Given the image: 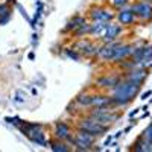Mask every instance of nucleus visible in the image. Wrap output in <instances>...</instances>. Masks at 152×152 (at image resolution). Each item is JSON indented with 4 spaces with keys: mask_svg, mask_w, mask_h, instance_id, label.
Masks as SVG:
<instances>
[{
    "mask_svg": "<svg viewBox=\"0 0 152 152\" xmlns=\"http://www.w3.org/2000/svg\"><path fill=\"white\" fill-rule=\"evenodd\" d=\"M148 75H149V70H148V69L134 67L132 70L125 72L123 78H125V79H128V81H131V82H134V84L143 85V82H145V81H146V78H148Z\"/></svg>",
    "mask_w": 152,
    "mask_h": 152,
    "instance_id": "4",
    "label": "nucleus"
},
{
    "mask_svg": "<svg viewBox=\"0 0 152 152\" xmlns=\"http://www.w3.org/2000/svg\"><path fill=\"white\" fill-rule=\"evenodd\" d=\"M116 17H117L119 24H122V26H129V24L135 23V14H134L132 9H131V5L119 9V12L116 14Z\"/></svg>",
    "mask_w": 152,
    "mask_h": 152,
    "instance_id": "8",
    "label": "nucleus"
},
{
    "mask_svg": "<svg viewBox=\"0 0 152 152\" xmlns=\"http://www.w3.org/2000/svg\"><path fill=\"white\" fill-rule=\"evenodd\" d=\"M90 43H91V41L88 40V38H79V41L75 43V47H73V49H75V50H81V52H82V50H84L88 44H90Z\"/></svg>",
    "mask_w": 152,
    "mask_h": 152,
    "instance_id": "16",
    "label": "nucleus"
},
{
    "mask_svg": "<svg viewBox=\"0 0 152 152\" xmlns=\"http://www.w3.org/2000/svg\"><path fill=\"white\" fill-rule=\"evenodd\" d=\"M140 87L138 84H134L128 79L122 78V81L111 90V102L114 105V108L117 107H126L129 105L132 100L137 97L138 91H140Z\"/></svg>",
    "mask_w": 152,
    "mask_h": 152,
    "instance_id": "1",
    "label": "nucleus"
},
{
    "mask_svg": "<svg viewBox=\"0 0 152 152\" xmlns=\"http://www.w3.org/2000/svg\"><path fill=\"white\" fill-rule=\"evenodd\" d=\"M37 8L38 9H43V3L41 2H37Z\"/></svg>",
    "mask_w": 152,
    "mask_h": 152,
    "instance_id": "28",
    "label": "nucleus"
},
{
    "mask_svg": "<svg viewBox=\"0 0 152 152\" xmlns=\"http://www.w3.org/2000/svg\"><path fill=\"white\" fill-rule=\"evenodd\" d=\"M138 111H140V108H137V110H132V111L129 113V117H134L135 114H138Z\"/></svg>",
    "mask_w": 152,
    "mask_h": 152,
    "instance_id": "26",
    "label": "nucleus"
},
{
    "mask_svg": "<svg viewBox=\"0 0 152 152\" xmlns=\"http://www.w3.org/2000/svg\"><path fill=\"white\" fill-rule=\"evenodd\" d=\"M9 2H11V3H15V0H9Z\"/></svg>",
    "mask_w": 152,
    "mask_h": 152,
    "instance_id": "31",
    "label": "nucleus"
},
{
    "mask_svg": "<svg viewBox=\"0 0 152 152\" xmlns=\"http://www.w3.org/2000/svg\"><path fill=\"white\" fill-rule=\"evenodd\" d=\"M90 18L93 21L99 20V21L110 23L114 18V12H111V11H108L105 8H100V6H91L90 8Z\"/></svg>",
    "mask_w": 152,
    "mask_h": 152,
    "instance_id": "6",
    "label": "nucleus"
},
{
    "mask_svg": "<svg viewBox=\"0 0 152 152\" xmlns=\"http://www.w3.org/2000/svg\"><path fill=\"white\" fill-rule=\"evenodd\" d=\"M76 104L81 107H91V100H93V94L91 93H81L76 96Z\"/></svg>",
    "mask_w": 152,
    "mask_h": 152,
    "instance_id": "14",
    "label": "nucleus"
},
{
    "mask_svg": "<svg viewBox=\"0 0 152 152\" xmlns=\"http://www.w3.org/2000/svg\"><path fill=\"white\" fill-rule=\"evenodd\" d=\"M49 148L52 149L53 152H69L70 151V145L64 140H55L49 143Z\"/></svg>",
    "mask_w": 152,
    "mask_h": 152,
    "instance_id": "13",
    "label": "nucleus"
},
{
    "mask_svg": "<svg viewBox=\"0 0 152 152\" xmlns=\"http://www.w3.org/2000/svg\"><path fill=\"white\" fill-rule=\"evenodd\" d=\"M90 32H91V24L90 23H85V24H82V26H79L75 32H72V35L79 40V38H84L87 35H90Z\"/></svg>",
    "mask_w": 152,
    "mask_h": 152,
    "instance_id": "15",
    "label": "nucleus"
},
{
    "mask_svg": "<svg viewBox=\"0 0 152 152\" xmlns=\"http://www.w3.org/2000/svg\"><path fill=\"white\" fill-rule=\"evenodd\" d=\"M122 134H123V131H119V132H117V134H116V135H114V138H119V137H120V135H122Z\"/></svg>",
    "mask_w": 152,
    "mask_h": 152,
    "instance_id": "30",
    "label": "nucleus"
},
{
    "mask_svg": "<svg viewBox=\"0 0 152 152\" xmlns=\"http://www.w3.org/2000/svg\"><path fill=\"white\" fill-rule=\"evenodd\" d=\"M11 20V15L9 17H3V18H0V26H5V24Z\"/></svg>",
    "mask_w": 152,
    "mask_h": 152,
    "instance_id": "24",
    "label": "nucleus"
},
{
    "mask_svg": "<svg viewBox=\"0 0 152 152\" xmlns=\"http://www.w3.org/2000/svg\"><path fill=\"white\" fill-rule=\"evenodd\" d=\"M140 135L143 137V140H146V142H151V143H152V122L146 126V129H145Z\"/></svg>",
    "mask_w": 152,
    "mask_h": 152,
    "instance_id": "18",
    "label": "nucleus"
},
{
    "mask_svg": "<svg viewBox=\"0 0 152 152\" xmlns=\"http://www.w3.org/2000/svg\"><path fill=\"white\" fill-rule=\"evenodd\" d=\"M78 128L79 129H85V131H88L90 134H93V135H96L99 138V137H102L105 132H108L110 126H104V125L97 123L96 119H93L91 116H87V117H82L79 120Z\"/></svg>",
    "mask_w": 152,
    "mask_h": 152,
    "instance_id": "2",
    "label": "nucleus"
},
{
    "mask_svg": "<svg viewBox=\"0 0 152 152\" xmlns=\"http://www.w3.org/2000/svg\"><path fill=\"white\" fill-rule=\"evenodd\" d=\"M110 3L113 5V8L122 9V8H125V6L129 5V0H110Z\"/></svg>",
    "mask_w": 152,
    "mask_h": 152,
    "instance_id": "20",
    "label": "nucleus"
},
{
    "mask_svg": "<svg viewBox=\"0 0 152 152\" xmlns=\"http://www.w3.org/2000/svg\"><path fill=\"white\" fill-rule=\"evenodd\" d=\"M32 40H34V43H37V40H38V35H37V34L32 35Z\"/></svg>",
    "mask_w": 152,
    "mask_h": 152,
    "instance_id": "29",
    "label": "nucleus"
},
{
    "mask_svg": "<svg viewBox=\"0 0 152 152\" xmlns=\"http://www.w3.org/2000/svg\"><path fill=\"white\" fill-rule=\"evenodd\" d=\"M152 56V43H145L143 44V58Z\"/></svg>",
    "mask_w": 152,
    "mask_h": 152,
    "instance_id": "21",
    "label": "nucleus"
},
{
    "mask_svg": "<svg viewBox=\"0 0 152 152\" xmlns=\"http://www.w3.org/2000/svg\"><path fill=\"white\" fill-rule=\"evenodd\" d=\"M53 135H55L56 140H64V142H66L67 138L72 135V128H70V125L66 123V122H62V120L56 122V123H55Z\"/></svg>",
    "mask_w": 152,
    "mask_h": 152,
    "instance_id": "9",
    "label": "nucleus"
},
{
    "mask_svg": "<svg viewBox=\"0 0 152 152\" xmlns=\"http://www.w3.org/2000/svg\"><path fill=\"white\" fill-rule=\"evenodd\" d=\"M123 76L120 75H107V76H99L94 81V85L96 87H100V88H105V90H113L120 81H122Z\"/></svg>",
    "mask_w": 152,
    "mask_h": 152,
    "instance_id": "5",
    "label": "nucleus"
},
{
    "mask_svg": "<svg viewBox=\"0 0 152 152\" xmlns=\"http://www.w3.org/2000/svg\"><path fill=\"white\" fill-rule=\"evenodd\" d=\"M90 24H91V32H90V35H93L96 40H99V38L102 40L104 35H105L107 23H105V21H99V20H96V21H91Z\"/></svg>",
    "mask_w": 152,
    "mask_h": 152,
    "instance_id": "10",
    "label": "nucleus"
},
{
    "mask_svg": "<svg viewBox=\"0 0 152 152\" xmlns=\"http://www.w3.org/2000/svg\"><path fill=\"white\" fill-rule=\"evenodd\" d=\"M123 32V26L119 23H107V29H105V35H104V43H108V41H114L117 40V38L120 37V34Z\"/></svg>",
    "mask_w": 152,
    "mask_h": 152,
    "instance_id": "7",
    "label": "nucleus"
},
{
    "mask_svg": "<svg viewBox=\"0 0 152 152\" xmlns=\"http://www.w3.org/2000/svg\"><path fill=\"white\" fill-rule=\"evenodd\" d=\"M85 23H87V18H85V17H82V15H75V17H72V18L69 20V23L66 24L64 32L72 34V32H75L79 26H82V24H85Z\"/></svg>",
    "mask_w": 152,
    "mask_h": 152,
    "instance_id": "11",
    "label": "nucleus"
},
{
    "mask_svg": "<svg viewBox=\"0 0 152 152\" xmlns=\"http://www.w3.org/2000/svg\"><path fill=\"white\" fill-rule=\"evenodd\" d=\"M11 6L8 3H0V18H3V17H9L11 15Z\"/></svg>",
    "mask_w": 152,
    "mask_h": 152,
    "instance_id": "17",
    "label": "nucleus"
},
{
    "mask_svg": "<svg viewBox=\"0 0 152 152\" xmlns=\"http://www.w3.org/2000/svg\"><path fill=\"white\" fill-rule=\"evenodd\" d=\"M66 55H67L69 58H72L73 61H79V59H81V55L78 53V50H75L73 47H67V49H66Z\"/></svg>",
    "mask_w": 152,
    "mask_h": 152,
    "instance_id": "19",
    "label": "nucleus"
},
{
    "mask_svg": "<svg viewBox=\"0 0 152 152\" xmlns=\"http://www.w3.org/2000/svg\"><path fill=\"white\" fill-rule=\"evenodd\" d=\"M149 96H152V90H146V91H145V93L140 96V99H142V100H146Z\"/></svg>",
    "mask_w": 152,
    "mask_h": 152,
    "instance_id": "23",
    "label": "nucleus"
},
{
    "mask_svg": "<svg viewBox=\"0 0 152 152\" xmlns=\"http://www.w3.org/2000/svg\"><path fill=\"white\" fill-rule=\"evenodd\" d=\"M75 105H76V100H73V102L67 107V111H69L70 114H78V107L75 108Z\"/></svg>",
    "mask_w": 152,
    "mask_h": 152,
    "instance_id": "22",
    "label": "nucleus"
},
{
    "mask_svg": "<svg viewBox=\"0 0 152 152\" xmlns=\"http://www.w3.org/2000/svg\"><path fill=\"white\" fill-rule=\"evenodd\" d=\"M114 107L113 102H111V97L104 94V93H97V94H93V100H91V107Z\"/></svg>",
    "mask_w": 152,
    "mask_h": 152,
    "instance_id": "12",
    "label": "nucleus"
},
{
    "mask_svg": "<svg viewBox=\"0 0 152 152\" xmlns=\"http://www.w3.org/2000/svg\"><path fill=\"white\" fill-rule=\"evenodd\" d=\"M131 9L135 14V18L142 21H152V3L149 2H134L131 5Z\"/></svg>",
    "mask_w": 152,
    "mask_h": 152,
    "instance_id": "3",
    "label": "nucleus"
},
{
    "mask_svg": "<svg viewBox=\"0 0 152 152\" xmlns=\"http://www.w3.org/2000/svg\"><path fill=\"white\" fill-rule=\"evenodd\" d=\"M29 59H31V61H34V59H35V53H34V52H31V53H29Z\"/></svg>",
    "mask_w": 152,
    "mask_h": 152,
    "instance_id": "27",
    "label": "nucleus"
},
{
    "mask_svg": "<svg viewBox=\"0 0 152 152\" xmlns=\"http://www.w3.org/2000/svg\"><path fill=\"white\" fill-rule=\"evenodd\" d=\"M111 140H113V135H108L107 140H105V143H104V146H108V145L111 143Z\"/></svg>",
    "mask_w": 152,
    "mask_h": 152,
    "instance_id": "25",
    "label": "nucleus"
}]
</instances>
